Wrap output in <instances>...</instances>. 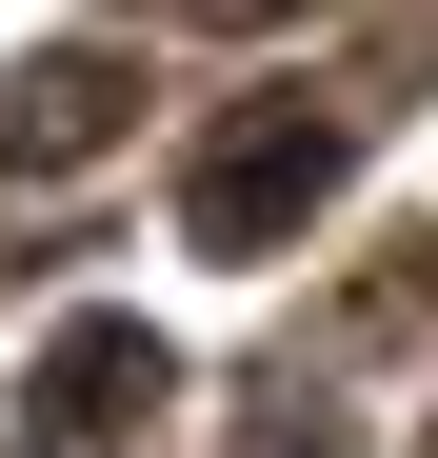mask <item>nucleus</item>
I'll list each match as a JSON object with an SVG mask.
<instances>
[{
	"label": "nucleus",
	"instance_id": "f257e3e1",
	"mask_svg": "<svg viewBox=\"0 0 438 458\" xmlns=\"http://www.w3.org/2000/svg\"><path fill=\"white\" fill-rule=\"evenodd\" d=\"M319 180H339V120H299V100H259L240 140H199V180H180V219H199L219 259H259V240H279V219H299Z\"/></svg>",
	"mask_w": 438,
	"mask_h": 458
},
{
	"label": "nucleus",
	"instance_id": "f03ea898",
	"mask_svg": "<svg viewBox=\"0 0 438 458\" xmlns=\"http://www.w3.org/2000/svg\"><path fill=\"white\" fill-rule=\"evenodd\" d=\"M120 399H160V339H139V319H80L40 359V419H120Z\"/></svg>",
	"mask_w": 438,
	"mask_h": 458
},
{
	"label": "nucleus",
	"instance_id": "7ed1b4c3",
	"mask_svg": "<svg viewBox=\"0 0 438 458\" xmlns=\"http://www.w3.org/2000/svg\"><path fill=\"white\" fill-rule=\"evenodd\" d=\"M100 100H120L100 60H40V81H21V160H80V140H100Z\"/></svg>",
	"mask_w": 438,
	"mask_h": 458
}]
</instances>
